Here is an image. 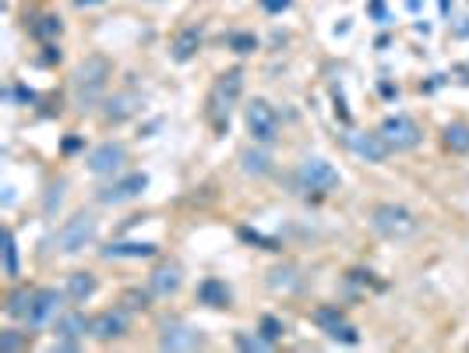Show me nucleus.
Listing matches in <instances>:
<instances>
[{
	"instance_id": "nucleus-1",
	"label": "nucleus",
	"mask_w": 469,
	"mask_h": 353,
	"mask_svg": "<svg viewBox=\"0 0 469 353\" xmlns=\"http://www.w3.org/2000/svg\"><path fill=\"white\" fill-rule=\"evenodd\" d=\"M110 74H113V64H110L103 53H92V57H85V60L74 67V74H71V88H74V103H78V110H92V106L103 103Z\"/></svg>"
},
{
	"instance_id": "nucleus-2",
	"label": "nucleus",
	"mask_w": 469,
	"mask_h": 353,
	"mask_svg": "<svg viewBox=\"0 0 469 353\" xmlns=\"http://www.w3.org/2000/svg\"><path fill=\"white\" fill-rule=\"evenodd\" d=\"M240 92H243V67H230L216 78V85L209 92V117L216 120V127L230 124V113L240 103Z\"/></svg>"
},
{
	"instance_id": "nucleus-3",
	"label": "nucleus",
	"mask_w": 469,
	"mask_h": 353,
	"mask_svg": "<svg viewBox=\"0 0 469 353\" xmlns=\"http://www.w3.org/2000/svg\"><path fill=\"white\" fill-rule=\"evenodd\" d=\"M371 226L374 234H381L385 241H403V237H413L417 234V216L406 209V205H396V202H381L371 209Z\"/></svg>"
},
{
	"instance_id": "nucleus-4",
	"label": "nucleus",
	"mask_w": 469,
	"mask_h": 353,
	"mask_svg": "<svg viewBox=\"0 0 469 353\" xmlns=\"http://www.w3.org/2000/svg\"><path fill=\"white\" fill-rule=\"evenodd\" d=\"M339 184H342L339 170L328 159H321V156H307L296 166V188L307 191V195H332Z\"/></svg>"
},
{
	"instance_id": "nucleus-5",
	"label": "nucleus",
	"mask_w": 469,
	"mask_h": 353,
	"mask_svg": "<svg viewBox=\"0 0 469 353\" xmlns=\"http://www.w3.org/2000/svg\"><path fill=\"white\" fill-rule=\"evenodd\" d=\"M96 234H99L96 216H92V212H74V216L57 230L53 244H57L60 255H78V251H85V248L96 241Z\"/></svg>"
},
{
	"instance_id": "nucleus-6",
	"label": "nucleus",
	"mask_w": 469,
	"mask_h": 353,
	"mask_svg": "<svg viewBox=\"0 0 469 353\" xmlns=\"http://www.w3.org/2000/svg\"><path fill=\"white\" fill-rule=\"evenodd\" d=\"M243 124L254 145H275L279 142V113L268 99H250L243 106Z\"/></svg>"
},
{
	"instance_id": "nucleus-7",
	"label": "nucleus",
	"mask_w": 469,
	"mask_h": 353,
	"mask_svg": "<svg viewBox=\"0 0 469 353\" xmlns=\"http://www.w3.org/2000/svg\"><path fill=\"white\" fill-rule=\"evenodd\" d=\"M378 134L385 138V145H388L392 152H410V149H417V145L424 142L420 124H417L413 117H406V113H392V117H385L381 127H378Z\"/></svg>"
},
{
	"instance_id": "nucleus-8",
	"label": "nucleus",
	"mask_w": 469,
	"mask_h": 353,
	"mask_svg": "<svg viewBox=\"0 0 469 353\" xmlns=\"http://www.w3.org/2000/svg\"><path fill=\"white\" fill-rule=\"evenodd\" d=\"M64 301H67V290H53V287H42V290H35V297H32V308H28V329H42V326H50V322H57L60 318V311H64Z\"/></svg>"
},
{
	"instance_id": "nucleus-9",
	"label": "nucleus",
	"mask_w": 469,
	"mask_h": 353,
	"mask_svg": "<svg viewBox=\"0 0 469 353\" xmlns=\"http://www.w3.org/2000/svg\"><path fill=\"white\" fill-rule=\"evenodd\" d=\"M205 347V333L188 326V322H163V333H159V350H173V353H188V350H202Z\"/></svg>"
},
{
	"instance_id": "nucleus-10",
	"label": "nucleus",
	"mask_w": 469,
	"mask_h": 353,
	"mask_svg": "<svg viewBox=\"0 0 469 353\" xmlns=\"http://www.w3.org/2000/svg\"><path fill=\"white\" fill-rule=\"evenodd\" d=\"M53 329H57L53 350H78V343L92 333V318H85L81 311H60V318L53 322Z\"/></svg>"
},
{
	"instance_id": "nucleus-11",
	"label": "nucleus",
	"mask_w": 469,
	"mask_h": 353,
	"mask_svg": "<svg viewBox=\"0 0 469 353\" xmlns=\"http://www.w3.org/2000/svg\"><path fill=\"white\" fill-rule=\"evenodd\" d=\"M314 322H318V329H321L328 340H335V343H346V347H357V343H360L357 326H353L339 308H318V311H314Z\"/></svg>"
},
{
	"instance_id": "nucleus-12",
	"label": "nucleus",
	"mask_w": 469,
	"mask_h": 353,
	"mask_svg": "<svg viewBox=\"0 0 469 353\" xmlns=\"http://www.w3.org/2000/svg\"><path fill=\"white\" fill-rule=\"evenodd\" d=\"M124 163H127V149L120 142H103L88 152V170L96 177H117L124 173Z\"/></svg>"
},
{
	"instance_id": "nucleus-13",
	"label": "nucleus",
	"mask_w": 469,
	"mask_h": 353,
	"mask_svg": "<svg viewBox=\"0 0 469 353\" xmlns=\"http://www.w3.org/2000/svg\"><path fill=\"white\" fill-rule=\"evenodd\" d=\"M145 188H149V173H124V177H117L113 184L99 188L96 198H99L103 205H124V202L138 198Z\"/></svg>"
},
{
	"instance_id": "nucleus-14",
	"label": "nucleus",
	"mask_w": 469,
	"mask_h": 353,
	"mask_svg": "<svg viewBox=\"0 0 469 353\" xmlns=\"http://www.w3.org/2000/svg\"><path fill=\"white\" fill-rule=\"evenodd\" d=\"M127 326H131V318H127V308H110V311H99L96 318H92V340H99V343H113V340H120V336H127Z\"/></svg>"
},
{
	"instance_id": "nucleus-15",
	"label": "nucleus",
	"mask_w": 469,
	"mask_h": 353,
	"mask_svg": "<svg viewBox=\"0 0 469 353\" xmlns=\"http://www.w3.org/2000/svg\"><path fill=\"white\" fill-rule=\"evenodd\" d=\"M346 145H350V152L360 156L364 163H385L388 152H392L378 131H374V134H367V131H353V134H346Z\"/></svg>"
},
{
	"instance_id": "nucleus-16",
	"label": "nucleus",
	"mask_w": 469,
	"mask_h": 353,
	"mask_svg": "<svg viewBox=\"0 0 469 353\" xmlns=\"http://www.w3.org/2000/svg\"><path fill=\"white\" fill-rule=\"evenodd\" d=\"M138 110H142V96H138V92H113V96L103 99V117H106L110 124H124V120H131Z\"/></svg>"
},
{
	"instance_id": "nucleus-17",
	"label": "nucleus",
	"mask_w": 469,
	"mask_h": 353,
	"mask_svg": "<svg viewBox=\"0 0 469 353\" xmlns=\"http://www.w3.org/2000/svg\"><path fill=\"white\" fill-rule=\"evenodd\" d=\"M181 287H184V269H181L177 262H163V265L149 276V290H152L156 297H173Z\"/></svg>"
},
{
	"instance_id": "nucleus-18",
	"label": "nucleus",
	"mask_w": 469,
	"mask_h": 353,
	"mask_svg": "<svg viewBox=\"0 0 469 353\" xmlns=\"http://www.w3.org/2000/svg\"><path fill=\"white\" fill-rule=\"evenodd\" d=\"M159 248L149 244V241H120V244H106L103 248V258H152Z\"/></svg>"
},
{
	"instance_id": "nucleus-19",
	"label": "nucleus",
	"mask_w": 469,
	"mask_h": 353,
	"mask_svg": "<svg viewBox=\"0 0 469 353\" xmlns=\"http://www.w3.org/2000/svg\"><path fill=\"white\" fill-rule=\"evenodd\" d=\"M64 290H67V301H74V304H85V301H92V297H96L99 283H96V276H92V272H71Z\"/></svg>"
},
{
	"instance_id": "nucleus-20",
	"label": "nucleus",
	"mask_w": 469,
	"mask_h": 353,
	"mask_svg": "<svg viewBox=\"0 0 469 353\" xmlns=\"http://www.w3.org/2000/svg\"><path fill=\"white\" fill-rule=\"evenodd\" d=\"M230 287L223 283V280H205L202 287H198V301L202 304H209V308H230Z\"/></svg>"
},
{
	"instance_id": "nucleus-21",
	"label": "nucleus",
	"mask_w": 469,
	"mask_h": 353,
	"mask_svg": "<svg viewBox=\"0 0 469 353\" xmlns=\"http://www.w3.org/2000/svg\"><path fill=\"white\" fill-rule=\"evenodd\" d=\"M198 50H202V28H184L173 39V60H181V64H188Z\"/></svg>"
},
{
	"instance_id": "nucleus-22",
	"label": "nucleus",
	"mask_w": 469,
	"mask_h": 353,
	"mask_svg": "<svg viewBox=\"0 0 469 353\" xmlns=\"http://www.w3.org/2000/svg\"><path fill=\"white\" fill-rule=\"evenodd\" d=\"M442 142H445V149H449V152H456V156L469 152V124L466 120H452V124H445Z\"/></svg>"
},
{
	"instance_id": "nucleus-23",
	"label": "nucleus",
	"mask_w": 469,
	"mask_h": 353,
	"mask_svg": "<svg viewBox=\"0 0 469 353\" xmlns=\"http://www.w3.org/2000/svg\"><path fill=\"white\" fill-rule=\"evenodd\" d=\"M240 166H243V173H250V177H268V173H272V159H268V152H261V149H243V152H240Z\"/></svg>"
},
{
	"instance_id": "nucleus-24",
	"label": "nucleus",
	"mask_w": 469,
	"mask_h": 353,
	"mask_svg": "<svg viewBox=\"0 0 469 353\" xmlns=\"http://www.w3.org/2000/svg\"><path fill=\"white\" fill-rule=\"evenodd\" d=\"M32 297H35V290H28V287H14L11 297H7V308H4V311H7L11 318H28Z\"/></svg>"
},
{
	"instance_id": "nucleus-25",
	"label": "nucleus",
	"mask_w": 469,
	"mask_h": 353,
	"mask_svg": "<svg viewBox=\"0 0 469 353\" xmlns=\"http://www.w3.org/2000/svg\"><path fill=\"white\" fill-rule=\"evenodd\" d=\"M236 347H240V350H247V353H268L275 343H272V340H265L261 333H254V336H250V333H236Z\"/></svg>"
},
{
	"instance_id": "nucleus-26",
	"label": "nucleus",
	"mask_w": 469,
	"mask_h": 353,
	"mask_svg": "<svg viewBox=\"0 0 469 353\" xmlns=\"http://www.w3.org/2000/svg\"><path fill=\"white\" fill-rule=\"evenodd\" d=\"M60 28H64V21H60L57 14H42V18L32 25V35H39V39H57Z\"/></svg>"
},
{
	"instance_id": "nucleus-27",
	"label": "nucleus",
	"mask_w": 469,
	"mask_h": 353,
	"mask_svg": "<svg viewBox=\"0 0 469 353\" xmlns=\"http://www.w3.org/2000/svg\"><path fill=\"white\" fill-rule=\"evenodd\" d=\"M268 287H272V290H296V287H300V280H296V272L286 265V269H275V272H272Z\"/></svg>"
},
{
	"instance_id": "nucleus-28",
	"label": "nucleus",
	"mask_w": 469,
	"mask_h": 353,
	"mask_svg": "<svg viewBox=\"0 0 469 353\" xmlns=\"http://www.w3.org/2000/svg\"><path fill=\"white\" fill-rule=\"evenodd\" d=\"M4 272L14 280L18 276V241H14V234H7V248H4Z\"/></svg>"
},
{
	"instance_id": "nucleus-29",
	"label": "nucleus",
	"mask_w": 469,
	"mask_h": 353,
	"mask_svg": "<svg viewBox=\"0 0 469 353\" xmlns=\"http://www.w3.org/2000/svg\"><path fill=\"white\" fill-rule=\"evenodd\" d=\"M261 336L272 340V343H279V340H282V322H279L275 315H265V318H261Z\"/></svg>"
},
{
	"instance_id": "nucleus-30",
	"label": "nucleus",
	"mask_w": 469,
	"mask_h": 353,
	"mask_svg": "<svg viewBox=\"0 0 469 353\" xmlns=\"http://www.w3.org/2000/svg\"><path fill=\"white\" fill-rule=\"evenodd\" d=\"M124 308L127 311H145L149 308V294L145 290H127L124 294Z\"/></svg>"
},
{
	"instance_id": "nucleus-31",
	"label": "nucleus",
	"mask_w": 469,
	"mask_h": 353,
	"mask_svg": "<svg viewBox=\"0 0 469 353\" xmlns=\"http://www.w3.org/2000/svg\"><path fill=\"white\" fill-rule=\"evenodd\" d=\"M21 347H28V336H21V333H14V329L0 333V350H21Z\"/></svg>"
},
{
	"instance_id": "nucleus-32",
	"label": "nucleus",
	"mask_w": 469,
	"mask_h": 353,
	"mask_svg": "<svg viewBox=\"0 0 469 353\" xmlns=\"http://www.w3.org/2000/svg\"><path fill=\"white\" fill-rule=\"evenodd\" d=\"M230 46H234L236 53H250V50H258V39L250 32H234L230 35Z\"/></svg>"
},
{
	"instance_id": "nucleus-33",
	"label": "nucleus",
	"mask_w": 469,
	"mask_h": 353,
	"mask_svg": "<svg viewBox=\"0 0 469 353\" xmlns=\"http://www.w3.org/2000/svg\"><path fill=\"white\" fill-rule=\"evenodd\" d=\"M60 202H64V180H57V184L50 188V195H46V205H42V209H46V212H53Z\"/></svg>"
},
{
	"instance_id": "nucleus-34",
	"label": "nucleus",
	"mask_w": 469,
	"mask_h": 353,
	"mask_svg": "<svg viewBox=\"0 0 469 353\" xmlns=\"http://www.w3.org/2000/svg\"><path fill=\"white\" fill-rule=\"evenodd\" d=\"M261 7H265L268 14H282V11L293 7V0H261Z\"/></svg>"
},
{
	"instance_id": "nucleus-35",
	"label": "nucleus",
	"mask_w": 469,
	"mask_h": 353,
	"mask_svg": "<svg viewBox=\"0 0 469 353\" xmlns=\"http://www.w3.org/2000/svg\"><path fill=\"white\" fill-rule=\"evenodd\" d=\"M371 11H374V18H385V4H381V0H374V7H371Z\"/></svg>"
},
{
	"instance_id": "nucleus-36",
	"label": "nucleus",
	"mask_w": 469,
	"mask_h": 353,
	"mask_svg": "<svg viewBox=\"0 0 469 353\" xmlns=\"http://www.w3.org/2000/svg\"><path fill=\"white\" fill-rule=\"evenodd\" d=\"M456 35H469V18H463V25H456Z\"/></svg>"
},
{
	"instance_id": "nucleus-37",
	"label": "nucleus",
	"mask_w": 469,
	"mask_h": 353,
	"mask_svg": "<svg viewBox=\"0 0 469 353\" xmlns=\"http://www.w3.org/2000/svg\"><path fill=\"white\" fill-rule=\"evenodd\" d=\"M78 7H92V4H103V0H74Z\"/></svg>"
}]
</instances>
